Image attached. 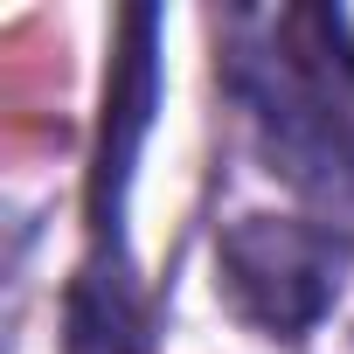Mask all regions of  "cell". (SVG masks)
I'll list each match as a JSON object with an SVG mask.
<instances>
[{"label": "cell", "instance_id": "6da1fadb", "mask_svg": "<svg viewBox=\"0 0 354 354\" xmlns=\"http://www.w3.org/2000/svg\"><path fill=\"white\" fill-rule=\"evenodd\" d=\"M230 91L271 160V174L319 209L326 230H354V111L340 84L313 70L292 42H236Z\"/></svg>", "mask_w": 354, "mask_h": 354}, {"label": "cell", "instance_id": "7a4b0ae2", "mask_svg": "<svg viewBox=\"0 0 354 354\" xmlns=\"http://www.w3.org/2000/svg\"><path fill=\"white\" fill-rule=\"evenodd\" d=\"M216 271H223V292L236 299V313L278 340H299L340 299L333 230L292 223V216H236L216 243Z\"/></svg>", "mask_w": 354, "mask_h": 354}, {"label": "cell", "instance_id": "3957f363", "mask_svg": "<svg viewBox=\"0 0 354 354\" xmlns=\"http://www.w3.org/2000/svg\"><path fill=\"white\" fill-rule=\"evenodd\" d=\"M153 97H160V15L132 8L118 21V56L104 84V125H97V167H91V223L97 243H118L125 195H132V167L153 132Z\"/></svg>", "mask_w": 354, "mask_h": 354}, {"label": "cell", "instance_id": "277c9868", "mask_svg": "<svg viewBox=\"0 0 354 354\" xmlns=\"http://www.w3.org/2000/svg\"><path fill=\"white\" fill-rule=\"evenodd\" d=\"M63 354H146L139 340V306L125 292V271H104L91 264L77 285H70V340Z\"/></svg>", "mask_w": 354, "mask_h": 354}]
</instances>
